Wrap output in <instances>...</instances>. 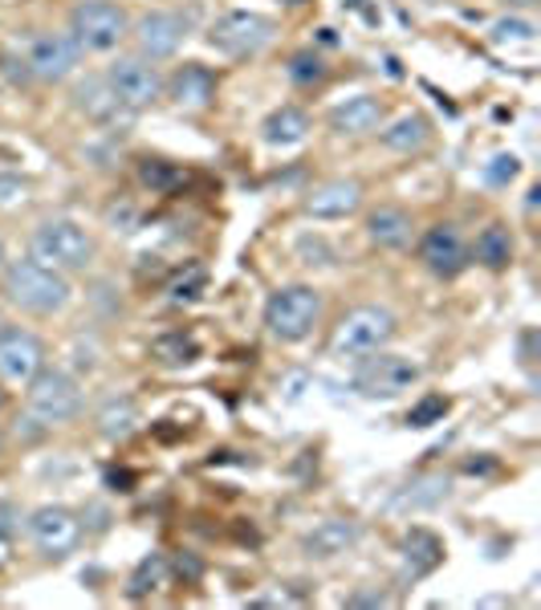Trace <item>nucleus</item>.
Instances as JSON below:
<instances>
[{
  "instance_id": "nucleus-23",
  "label": "nucleus",
  "mask_w": 541,
  "mask_h": 610,
  "mask_svg": "<svg viewBox=\"0 0 541 610\" xmlns=\"http://www.w3.org/2000/svg\"><path fill=\"white\" fill-rule=\"evenodd\" d=\"M403 554H407V574H412V578H424V574H431V569L444 562V545L436 533L412 529V533L403 538Z\"/></svg>"
},
{
  "instance_id": "nucleus-16",
  "label": "nucleus",
  "mask_w": 541,
  "mask_h": 610,
  "mask_svg": "<svg viewBox=\"0 0 541 610\" xmlns=\"http://www.w3.org/2000/svg\"><path fill=\"white\" fill-rule=\"evenodd\" d=\"M163 94H168L180 111H208L216 102V73L199 61H187L180 70L171 73L163 82Z\"/></svg>"
},
{
  "instance_id": "nucleus-18",
  "label": "nucleus",
  "mask_w": 541,
  "mask_h": 610,
  "mask_svg": "<svg viewBox=\"0 0 541 610\" xmlns=\"http://www.w3.org/2000/svg\"><path fill=\"white\" fill-rule=\"evenodd\" d=\"M73 99H78V111L90 118V123H99V127H127L135 111H127L123 102L114 99V90L106 78H90L73 90Z\"/></svg>"
},
{
  "instance_id": "nucleus-17",
  "label": "nucleus",
  "mask_w": 541,
  "mask_h": 610,
  "mask_svg": "<svg viewBox=\"0 0 541 610\" xmlns=\"http://www.w3.org/2000/svg\"><path fill=\"white\" fill-rule=\"evenodd\" d=\"M383 123H387V102L375 99V94H355V99L338 102V106L330 111V127H334V135H350V139L375 135Z\"/></svg>"
},
{
  "instance_id": "nucleus-13",
  "label": "nucleus",
  "mask_w": 541,
  "mask_h": 610,
  "mask_svg": "<svg viewBox=\"0 0 541 610\" xmlns=\"http://www.w3.org/2000/svg\"><path fill=\"white\" fill-rule=\"evenodd\" d=\"M45 367V346L21 326H0V383H28Z\"/></svg>"
},
{
  "instance_id": "nucleus-38",
  "label": "nucleus",
  "mask_w": 541,
  "mask_h": 610,
  "mask_svg": "<svg viewBox=\"0 0 541 610\" xmlns=\"http://www.w3.org/2000/svg\"><path fill=\"white\" fill-rule=\"evenodd\" d=\"M0 456H4V431H0Z\"/></svg>"
},
{
  "instance_id": "nucleus-39",
  "label": "nucleus",
  "mask_w": 541,
  "mask_h": 610,
  "mask_svg": "<svg viewBox=\"0 0 541 610\" xmlns=\"http://www.w3.org/2000/svg\"><path fill=\"white\" fill-rule=\"evenodd\" d=\"M285 4H306V0H285Z\"/></svg>"
},
{
  "instance_id": "nucleus-9",
  "label": "nucleus",
  "mask_w": 541,
  "mask_h": 610,
  "mask_svg": "<svg viewBox=\"0 0 541 610\" xmlns=\"http://www.w3.org/2000/svg\"><path fill=\"white\" fill-rule=\"evenodd\" d=\"M102 78L111 82L114 99L135 114L147 111V106H156V102L163 99V73H159L147 57H118Z\"/></svg>"
},
{
  "instance_id": "nucleus-31",
  "label": "nucleus",
  "mask_w": 541,
  "mask_h": 610,
  "mask_svg": "<svg viewBox=\"0 0 541 610\" xmlns=\"http://www.w3.org/2000/svg\"><path fill=\"white\" fill-rule=\"evenodd\" d=\"M517 171H521L517 156H505V151H500V156H493V163L484 168V180H488L493 187H505V184H513V180H517Z\"/></svg>"
},
{
  "instance_id": "nucleus-22",
  "label": "nucleus",
  "mask_w": 541,
  "mask_h": 610,
  "mask_svg": "<svg viewBox=\"0 0 541 610\" xmlns=\"http://www.w3.org/2000/svg\"><path fill=\"white\" fill-rule=\"evenodd\" d=\"M383 130V147L399 151V156H412V151H424L427 139H431V123L424 114H399L395 123H387Z\"/></svg>"
},
{
  "instance_id": "nucleus-29",
  "label": "nucleus",
  "mask_w": 541,
  "mask_h": 610,
  "mask_svg": "<svg viewBox=\"0 0 541 610\" xmlns=\"http://www.w3.org/2000/svg\"><path fill=\"white\" fill-rule=\"evenodd\" d=\"M444 415H448V399L444 395H427L419 399L412 412H407V424L412 427H431V424H440Z\"/></svg>"
},
{
  "instance_id": "nucleus-27",
  "label": "nucleus",
  "mask_w": 541,
  "mask_h": 610,
  "mask_svg": "<svg viewBox=\"0 0 541 610\" xmlns=\"http://www.w3.org/2000/svg\"><path fill=\"white\" fill-rule=\"evenodd\" d=\"M163 583H168V557L151 554V557H142L139 566H135V574H130V595L142 598V595H151V590H159Z\"/></svg>"
},
{
  "instance_id": "nucleus-11",
  "label": "nucleus",
  "mask_w": 541,
  "mask_h": 610,
  "mask_svg": "<svg viewBox=\"0 0 541 610\" xmlns=\"http://www.w3.org/2000/svg\"><path fill=\"white\" fill-rule=\"evenodd\" d=\"M82 45L73 42L70 33H42V37H33L25 54V66L33 78H42V82H66L73 70H78V61H82Z\"/></svg>"
},
{
  "instance_id": "nucleus-10",
  "label": "nucleus",
  "mask_w": 541,
  "mask_h": 610,
  "mask_svg": "<svg viewBox=\"0 0 541 610\" xmlns=\"http://www.w3.org/2000/svg\"><path fill=\"white\" fill-rule=\"evenodd\" d=\"M28 541L45 557H70L82 541V517L66 505H42L28 513Z\"/></svg>"
},
{
  "instance_id": "nucleus-20",
  "label": "nucleus",
  "mask_w": 541,
  "mask_h": 610,
  "mask_svg": "<svg viewBox=\"0 0 541 610\" xmlns=\"http://www.w3.org/2000/svg\"><path fill=\"white\" fill-rule=\"evenodd\" d=\"M310 130H313V123L301 106H277V111H269L265 114V123H261V135H265L269 147H298V142H306Z\"/></svg>"
},
{
  "instance_id": "nucleus-35",
  "label": "nucleus",
  "mask_w": 541,
  "mask_h": 610,
  "mask_svg": "<svg viewBox=\"0 0 541 610\" xmlns=\"http://www.w3.org/2000/svg\"><path fill=\"white\" fill-rule=\"evenodd\" d=\"M346 607H387V595H350Z\"/></svg>"
},
{
  "instance_id": "nucleus-1",
  "label": "nucleus",
  "mask_w": 541,
  "mask_h": 610,
  "mask_svg": "<svg viewBox=\"0 0 541 610\" xmlns=\"http://www.w3.org/2000/svg\"><path fill=\"white\" fill-rule=\"evenodd\" d=\"M0 285H4V298L21 306L25 313H57L66 310L73 298L70 277L61 269H49L37 256H21V261H4L0 269Z\"/></svg>"
},
{
  "instance_id": "nucleus-34",
  "label": "nucleus",
  "mask_w": 541,
  "mask_h": 610,
  "mask_svg": "<svg viewBox=\"0 0 541 610\" xmlns=\"http://www.w3.org/2000/svg\"><path fill=\"white\" fill-rule=\"evenodd\" d=\"M204 281H208V273L199 269V265H192V269H187V277H180V281H175V298L192 301L199 289H204Z\"/></svg>"
},
{
  "instance_id": "nucleus-4",
  "label": "nucleus",
  "mask_w": 541,
  "mask_h": 610,
  "mask_svg": "<svg viewBox=\"0 0 541 610\" xmlns=\"http://www.w3.org/2000/svg\"><path fill=\"white\" fill-rule=\"evenodd\" d=\"M326 301L313 285H281L265 301V326L277 342H306L322 322Z\"/></svg>"
},
{
  "instance_id": "nucleus-32",
  "label": "nucleus",
  "mask_w": 541,
  "mask_h": 610,
  "mask_svg": "<svg viewBox=\"0 0 541 610\" xmlns=\"http://www.w3.org/2000/svg\"><path fill=\"white\" fill-rule=\"evenodd\" d=\"M175 180H180V171H171L168 163H159V159H147V163H142V184H147V187L168 192Z\"/></svg>"
},
{
  "instance_id": "nucleus-33",
  "label": "nucleus",
  "mask_w": 541,
  "mask_h": 610,
  "mask_svg": "<svg viewBox=\"0 0 541 610\" xmlns=\"http://www.w3.org/2000/svg\"><path fill=\"white\" fill-rule=\"evenodd\" d=\"M28 196V180L21 175H0V208H13Z\"/></svg>"
},
{
  "instance_id": "nucleus-5",
  "label": "nucleus",
  "mask_w": 541,
  "mask_h": 610,
  "mask_svg": "<svg viewBox=\"0 0 541 610\" xmlns=\"http://www.w3.org/2000/svg\"><path fill=\"white\" fill-rule=\"evenodd\" d=\"M130 33V16L114 0H78L70 9V37L90 54H111Z\"/></svg>"
},
{
  "instance_id": "nucleus-21",
  "label": "nucleus",
  "mask_w": 541,
  "mask_h": 610,
  "mask_svg": "<svg viewBox=\"0 0 541 610\" xmlns=\"http://www.w3.org/2000/svg\"><path fill=\"white\" fill-rule=\"evenodd\" d=\"M412 216L395 208V204H383V208H375L367 216V237L379 249H403V244L412 241Z\"/></svg>"
},
{
  "instance_id": "nucleus-19",
  "label": "nucleus",
  "mask_w": 541,
  "mask_h": 610,
  "mask_svg": "<svg viewBox=\"0 0 541 610\" xmlns=\"http://www.w3.org/2000/svg\"><path fill=\"white\" fill-rule=\"evenodd\" d=\"M355 541H358V521H350V517H326V521H318L301 538V550L310 557H318V562H330V557L346 554Z\"/></svg>"
},
{
  "instance_id": "nucleus-30",
  "label": "nucleus",
  "mask_w": 541,
  "mask_h": 610,
  "mask_svg": "<svg viewBox=\"0 0 541 610\" xmlns=\"http://www.w3.org/2000/svg\"><path fill=\"white\" fill-rule=\"evenodd\" d=\"M533 37H538L533 21H521V16H509V21H497V25H493V42L497 45H505V42L533 45Z\"/></svg>"
},
{
  "instance_id": "nucleus-14",
  "label": "nucleus",
  "mask_w": 541,
  "mask_h": 610,
  "mask_svg": "<svg viewBox=\"0 0 541 610\" xmlns=\"http://www.w3.org/2000/svg\"><path fill=\"white\" fill-rule=\"evenodd\" d=\"M419 261L436 277H456V273L469 265V244L456 232V225H431L419 241Z\"/></svg>"
},
{
  "instance_id": "nucleus-6",
  "label": "nucleus",
  "mask_w": 541,
  "mask_h": 610,
  "mask_svg": "<svg viewBox=\"0 0 541 610\" xmlns=\"http://www.w3.org/2000/svg\"><path fill=\"white\" fill-rule=\"evenodd\" d=\"M25 387H28V395H25L28 415H33L37 424H45V427L70 424V419H78V412H82V387H78V379L66 375V370L42 367Z\"/></svg>"
},
{
  "instance_id": "nucleus-2",
  "label": "nucleus",
  "mask_w": 541,
  "mask_h": 610,
  "mask_svg": "<svg viewBox=\"0 0 541 610\" xmlns=\"http://www.w3.org/2000/svg\"><path fill=\"white\" fill-rule=\"evenodd\" d=\"M395 330L399 322L387 306H355L350 313H342V322L330 334V350H334V358L362 362V358L387 350Z\"/></svg>"
},
{
  "instance_id": "nucleus-28",
  "label": "nucleus",
  "mask_w": 541,
  "mask_h": 610,
  "mask_svg": "<svg viewBox=\"0 0 541 610\" xmlns=\"http://www.w3.org/2000/svg\"><path fill=\"white\" fill-rule=\"evenodd\" d=\"M289 82L293 85H322L326 82V61L313 49H298L289 57Z\"/></svg>"
},
{
  "instance_id": "nucleus-36",
  "label": "nucleus",
  "mask_w": 541,
  "mask_h": 610,
  "mask_svg": "<svg viewBox=\"0 0 541 610\" xmlns=\"http://www.w3.org/2000/svg\"><path fill=\"white\" fill-rule=\"evenodd\" d=\"M509 4H521V9H529V4H538V0H509Z\"/></svg>"
},
{
  "instance_id": "nucleus-7",
  "label": "nucleus",
  "mask_w": 541,
  "mask_h": 610,
  "mask_svg": "<svg viewBox=\"0 0 541 610\" xmlns=\"http://www.w3.org/2000/svg\"><path fill=\"white\" fill-rule=\"evenodd\" d=\"M277 37V21L253 9H232V13L216 16L208 28V45L228 57H253L261 49H269Z\"/></svg>"
},
{
  "instance_id": "nucleus-40",
  "label": "nucleus",
  "mask_w": 541,
  "mask_h": 610,
  "mask_svg": "<svg viewBox=\"0 0 541 610\" xmlns=\"http://www.w3.org/2000/svg\"><path fill=\"white\" fill-rule=\"evenodd\" d=\"M0 407H4V391H0Z\"/></svg>"
},
{
  "instance_id": "nucleus-3",
  "label": "nucleus",
  "mask_w": 541,
  "mask_h": 610,
  "mask_svg": "<svg viewBox=\"0 0 541 610\" xmlns=\"http://www.w3.org/2000/svg\"><path fill=\"white\" fill-rule=\"evenodd\" d=\"M28 256H37L49 269L82 273V269H90V261H94V237H90L78 220L54 216V220H42V225L33 228V237H28Z\"/></svg>"
},
{
  "instance_id": "nucleus-15",
  "label": "nucleus",
  "mask_w": 541,
  "mask_h": 610,
  "mask_svg": "<svg viewBox=\"0 0 541 610\" xmlns=\"http://www.w3.org/2000/svg\"><path fill=\"white\" fill-rule=\"evenodd\" d=\"M362 208V184L358 180H326L306 196L301 212L313 220H346Z\"/></svg>"
},
{
  "instance_id": "nucleus-8",
  "label": "nucleus",
  "mask_w": 541,
  "mask_h": 610,
  "mask_svg": "<svg viewBox=\"0 0 541 610\" xmlns=\"http://www.w3.org/2000/svg\"><path fill=\"white\" fill-rule=\"evenodd\" d=\"M419 362L407 355H387V350H379V355L362 358V367H358L355 375V391L367 399H395L403 395V391H412L415 383H419Z\"/></svg>"
},
{
  "instance_id": "nucleus-26",
  "label": "nucleus",
  "mask_w": 541,
  "mask_h": 610,
  "mask_svg": "<svg viewBox=\"0 0 541 610\" xmlns=\"http://www.w3.org/2000/svg\"><path fill=\"white\" fill-rule=\"evenodd\" d=\"M151 355H156L159 362H168V367H187V362H196L199 342L192 338V334H184V330H171V334L151 342Z\"/></svg>"
},
{
  "instance_id": "nucleus-24",
  "label": "nucleus",
  "mask_w": 541,
  "mask_h": 610,
  "mask_svg": "<svg viewBox=\"0 0 541 610\" xmlns=\"http://www.w3.org/2000/svg\"><path fill=\"white\" fill-rule=\"evenodd\" d=\"M472 256L481 261L484 269H509V261H513V232L505 225H488L476 237V244H472Z\"/></svg>"
},
{
  "instance_id": "nucleus-12",
  "label": "nucleus",
  "mask_w": 541,
  "mask_h": 610,
  "mask_svg": "<svg viewBox=\"0 0 541 610\" xmlns=\"http://www.w3.org/2000/svg\"><path fill=\"white\" fill-rule=\"evenodd\" d=\"M130 37L139 45V57L147 61H163L171 57L187 37V21L180 13H171V9H151V13H142L135 25H130Z\"/></svg>"
},
{
  "instance_id": "nucleus-37",
  "label": "nucleus",
  "mask_w": 541,
  "mask_h": 610,
  "mask_svg": "<svg viewBox=\"0 0 541 610\" xmlns=\"http://www.w3.org/2000/svg\"><path fill=\"white\" fill-rule=\"evenodd\" d=\"M4 261H9V256H4V241H0V269H4Z\"/></svg>"
},
{
  "instance_id": "nucleus-25",
  "label": "nucleus",
  "mask_w": 541,
  "mask_h": 610,
  "mask_svg": "<svg viewBox=\"0 0 541 610\" xmlns=\"http://www.w3.org/2000/svg\"><path fill=\"white\" fill-rule=\"evenodd\" d=\"M135 427H139V407H135V399H127V395L111 399L99 412V431L106 440H127Z\"/></svg>"
}]
</instances>
